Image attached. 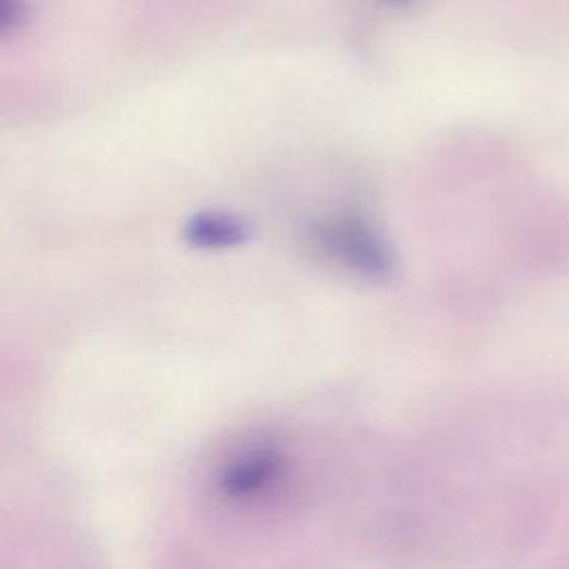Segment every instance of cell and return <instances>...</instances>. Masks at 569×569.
Returning a JSON list of instances; mask_svg holds the SVG:
<instances>
[{
	"label": "cell",
	"mask_w": 569,
	"mask_h": 569,
	"mask_svg": "<svg viewBox=\"0 0 569 569\" xmlns=\"http://www.w3.org/2000/svg\"><path fill=\"white\" fill-rule=\"evenodd\" d=\"M284 476V456L273 442L253 440L242 442L231 451L218 473V493L229 502H258L264 498Z\"/></svg>",
	"instance_id": "obj_1"
},
{
	"label": "cell",
	"mask_w": 569,
	"mask_h": 569,
	"mask_svg": "<svg viewBox=\"0 0 569 569\" xmlns=\"http://www.w3.org/2000/svg\"><path fill=\"white\" fill-rule=\"evenodd\" d=\"M318 236L322 247L336 260L362 276L387 278V273L393 269L391 249L367 222L356 216L327 222Z\"/></svg>",
	"instance_id": "obj_2"
},
{
	"label": "cell",
	"mask_w": 569,
	"mask_h": 569,
	"mask_svg": "<svg viewBox=\"0 0 569 569\" xmlns=\"http://www.w3.org/2000/svg\"><path fill=\"white\" fill-rule=\"evenodd\" d=\"M198 236L207 244H236L244 238V227L236 218L229 216H207L198 224Z\"/></svg>",
	"instance_id": "obj_3"
},
{
	"label": "cell",
	"mask_w": 569,
	"mask_h": 569,
	"mask_svg": "<svg viewBox=\"0 0 569 569\" xmlns=\"http://www.w3.org/2000/svg\"><path fill=\"white\" fill-rule=\"evenodd\" d=\"M11 16H13V2L0 0V29L11 20Z\"/></svg>",
	"instance_id": "obj_4"
}]
</instances>
